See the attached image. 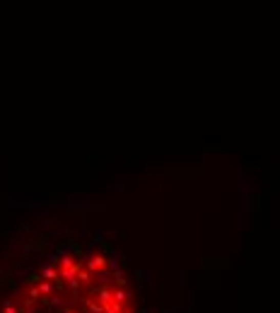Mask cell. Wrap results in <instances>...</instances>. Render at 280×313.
<instances>
[{"mask_svg":"<svg viewBox=\"0 0 280 313\" xmlns=\"http://www.w3.org/2000/svg\"><path fill=\"white\" fill-rule=\"evenodd\" d=\"M85 265L94 272V275H102V272L109 270V258H106V255H102V253H94V255H90V258H87Z\"/></svg>","mask_w":280,"mask_h":313,"instance_id":"obj_1","label":"cell"},{"mask_svg":"<svg viewBox=\"0 0 280 313\" xmlns=\"http://www.w3.org/2000/svg\"><path fill=\"white\" fill-rule=\"evenodd\" d=\"M121 313H136V308H133V304H123V311Z\"/></svg>","mask_w":280,"mask_h":313,"instance_id":"obj_2","label":"cell"}]
</instances>
